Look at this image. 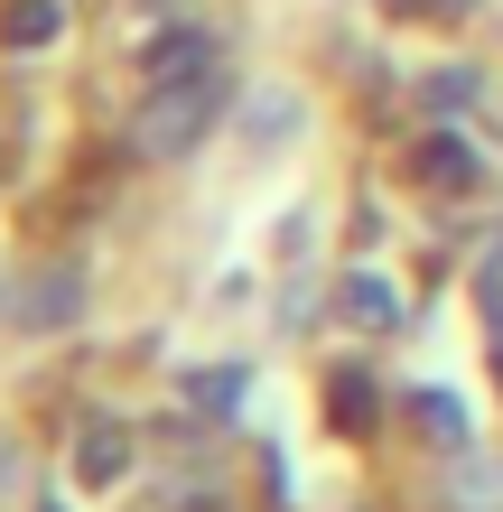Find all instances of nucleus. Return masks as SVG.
<instances>
[{"instance_id":"2","label":"nucleus","mask_w":503,"mask_h":512,"mask_svg":"<svg viewBox=\"0 0 503 512\" xmlns=\"http://www.w3.org/2000/svg\"><path fill=\"white\" fill-rule=\"evenodd\" d=\"M122 466H131V429H122V419H84V438H75V475L103 494Z\"/></svg>"},{"instance_id":"1","label":"nucleus","mask_w":503,"mask_h":512,"mask_svg":"<svg viewBox=\"0 0 503 512\" xmlns=\"http://www.w3.org/2000/svg\"><path fill=\"white\" fill-rule=\"evenodd\" d=\"M215 112H224V84L215 75H177V84H150V103H140V159H187V149L215 131Z\"/></svg>"},{"instance_id":"7","label":"nucleus","mask_w":503,"mask_h":512,"mask_svg":"<svg viewBox=\"0 0 503 512\" xmlns=\"http://www.w3.org/2000/svg\"><path fill=\"white\" fill-rule=\"evenodd\" d=\"M56 28H66V10H56V0H10V10H0V38H10L19 56H28V47H47Z\"/></svg>"},{"instance_id":"9","label":"nucleus","mask_w":503,"mask_h":512,"mask_svg":"<svg viewBox=\"0 0 503 512\" xmlns=\"http://www.w3.org/2000/svg\"><path fill=\"white\" fill-rule=\"evenodd\" d=\"M336 308H345L354 326H392V317H401V308H392V289L364 280V270H354V280H336Z\"/></svg>"},{"instance_id":"13","label":"nucleus","mask_w":503,"mask_h":512,"mask_svg":"<svg viewBox=\"0 0 503 512\" xmlns=\"http://www.w3.org/2000/svg\"><path fill=\"white\" fill-rule=\"evenodd\" d=\"M10 457H19V447H10V429H0V475H10Z\"/></svg>"},{"instance_id":"5","label":"nucleus","mask_w":503,"mask_h":512,"mask_svg":"<svg viewBox=\"0 0 503 512\" xmlns=\"http://www.w3.org/2000/svg\"><path fill=\"white\" fill-rule=\"evenodd\" d=\"M177 75H215V38L187 28V38H159L150 47V84H177Z\"/></svg>"},{"instance_id":"14","label":"nucleus","mask_w":503,"mask_h":512,"mask_svg":"<svg viewBox=\"0 0 503 512\" xmlns=\"http://www.w3.org/2000/svg\"><path fill=\"white\" fill-rule=\"evenodd\" d=\"M38 512H66V503H38Z\"/></svg>"},{"instance_id":"4","label":"nucleus","mask_w":503,"mask_h":512,"mask_svg":"<svg viewBox=\"0 0 503 512\" xmlns=\"http://www.w3.org/2000/svg\"><path fill=\"white\" fill-rule=\"evenodd\" d=\"M243 140L252 149H289L299 140V94H252L243 103Z\"/></svg>"},{"instance_id":"11","label":"nucleus","mask_w":503,"mask_h":512,"mask_svg":"<svg viewBox=\"0 0 503 512\" xmlns=\"http://www.w3.org/2000/svg\"><path fill=\"white\" fill-rule=\"evenodd\" d=\"M327 410H336V429H373V382H364V373H336Z\"/></svg>"},{"instance_id":"8","label":"nucleus","mask_w":503,"mask_h":512,"mask_svg":"<svg viewBox=\"0 0 503 512\" xmlns=\"http://www.w3.org/2000/svg\"><path fill=\"white\" fill-rule=\"evenodd\" d=\"M75 298H84V289L56 270L47 289H19V326H66V317H75Z\"/></svg>"},{"instance_id":"6","label":"nucleus","mask_w":503,"mask_h":512,"mask_svg":"<svg viewBox=\"0 0 503 512\" xmlns=\"http://www.w3.org/2000/svg\"><path fill=\"white\" fill-rule=\"evenodd\" d=\"M410 429L438 438V447H466V401L457 391H410Z\"/></svg>"},{"instance_id":"12","label":"nucleus","mask_w":503,"mask_h":512,"mask_svg":"<svg viewBox=\"0 0 503 512\" xmlns=\"http://www.w3.org/2000/svg\"><path fill=\"white\" fill-rule=\"evenodd\" d=\"M476 308H485V336H494V373H503V270L476 280Z\"/></svg>"},{"instance_id":"10","label":"nucleus","mask_w":503,"mask_h":512,"mask_svg":"<svg viewBox=\"0 0 503 512\" xmlns=\"http://www.w3.org/2000/svg\"><path fill=\"white\" fill-rule=\"evenodd\" d=\"M457 503L466 512H503V457H476V466H466L457 475Z\"/></svg>"},{"instance_id":"3","label":"nucleus","mask_w":503,"mask_h":512,"mask_svg":"<svg viewBox=\"0 0 503 512\" xmlns=\"http://www.w3.org/2000/svg\"><path fill=\"white\" fill-rule=\"evenodd\" d=\"M410 177L438 187V196H466V187H476V159H466L457 140H420V149H410Z\"/></svg>"}]
</instances>
